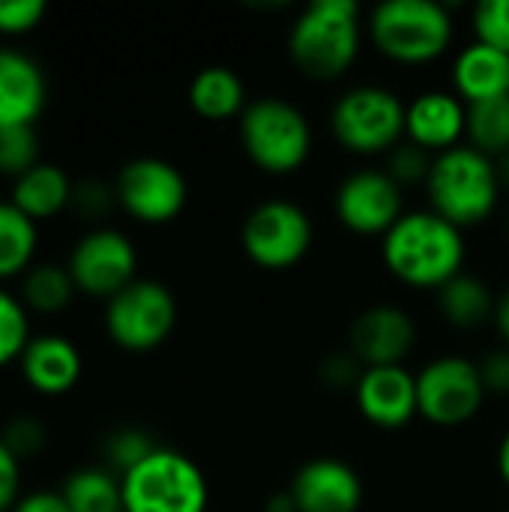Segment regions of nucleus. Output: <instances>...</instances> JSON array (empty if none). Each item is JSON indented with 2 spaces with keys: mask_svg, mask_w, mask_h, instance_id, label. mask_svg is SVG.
<instances>
[{
  "mask_svg": "<svg viewBox=\"0 0 509 512\" xmlns=\"http://www.w3.org/2000/svg\"><path fill=\"white\" fill-rule=\"evenodd\" d=\"M381 255L387 270L411 288H444L462 273L465 237L462 228L435 210L405 213L384 237Z\"/></svg>",
  "mask_w": 509,
  "mask_h": 512,
  "instance_id": "nucleus-1",
  "label": "nucleus"
},
{
  "mask_svg": "<svg viewBox=\"0 0 509 512\" xmlns=\"http://www.w3.org/2000/svg\"><path fill=\"white\" fill-rule=\"evenodd\" d=\"M288 54L315 81L342 78L360 54V6L354 0H312L291 24Z\"/></svg>",
  "mask_w": 509,
  "mask_h": 512,
  "instance_id": "nucleus-2",
  "label": "nucleus"
},
{
  "mask_svg": "<svg viewBox=\"0 0 509 512\" xmlns=\"http://www.w3.org/2000/svg\"><path fill=\"white\" fill-rule=\"evenodd\" d=\"M426 192L438 216H444L456 228H471L495 213L504 189L495 159L474 150L471 144H459L435 156Z\"/></svg>",
  "mask_w": 509,
  "mask_h": 512,
  "instance_id": "nucleus-3",
  "label": "nucleus"
},
{
  "mask_svg": "<svg viewBox=\"0 0 509 512\" xmlns=\"http://www.w3.org/2000/svg\"><path fill=\"white\" fill-rule=\"evenodd\" d=\"M375 48L408 66L432 63L453 42V15L438 0H387L369 18Z\"/></svg>",
  "mask_w": 509,
  "mask_h": 512,
  "instance_id": "nucleus-4",
  "label": "nucleus"
},
{
  "mask_svg": "<svg viewBox=\"0 0 509 512\" xmlns=\"http://www.w3.org/2000/svg\"><path fill=\"white\" fill-rule=\"evenodd\" d=\"M240 141L261 171L294 174L312 153V126L297 105L267 96L240 114Z\"/></svg>",
  "mask_w": 509,
  "mask_h": 512,
  "instance_id": "nucleus-5",
  "label": "nucleus"
},
{
  "mask_svg": "<svg viewBox=\"0 0 509 512\" xmlns=\"http://www.w3.org/2000/svg\"><path fill=\"white\" fill-rule=\"evenodd\" d=\"M123 512H204L207 480L177 450L156 447L138 468L123 474Z\"/></svg>",
  "mask_w": 509,
  "mask_h": 512,
  "instance_id": "nucleus-6",
  "label": "nucleus"
},
{
  "mask_svg": "<svg viewBox=\"0 0 509 512\" xmlns=\"http://www.w3.org/2000/svg\"><path fill=\"white\" fill-rule=\"evenodd\" d=\"M405 111L408 105L393 90L360 84L339 96L330 111V129L351 153H390L405 138Z\"/></svg>",
  "mask_w": 509,
  "mask_h": 512,
  "instance_id": "nucleus-7",
  "label": "nucleus"
},
{
  "mask_svg": "<svg viewBox=\"0 0 509 512\" xmlns=\"http://www.w3.org/2000/svg\"><path fill=\"white\" fill-rule=\"evenodd\" d=\"M177 324L174 294L153 279H135L108 300L105 327L108 336L126 351L159 348Z\"/></svg>",
  "mask_w": 509,
  "mask_h": 512,
  "instance_id": "nucleus-8",
  "label": "nucleus"
},
{
  "mask_svg": "<svg viewBox=\"0 0 509 512\" xmlns=\"http://www.w3.org/2000/svg\"><path fill=\"white\" fill-rule=\"evenodd\" d=\"M240 240L252 264L264 270H288L312 249V219L294 201H264L249 210Z\"/></svg>",
  "mask_w": 509,
  "mask_h": 512,
  "instance_id": "nucleus-9",
  "label": "nucleus"
},
{
  "mask_svg": "<svg viewBox=\"0 0 509 512\" xmlns=\"http://www.w3.org/2000/svg\"><path fill=\"white\" fill-rule=\"evenodd\" d=\"M486 399V387L480 378V366L468 357L450 354L432 360L417 375V408L420 417L435 426H462L480 414Z\"/></svg>",
  "mask_w": 509,
  "mask_h": 512,
  "instance_id": "nucleus-10",
  "label": "nucleus"
},
{
  "mask_svg": "<svg viewBox=\"0 0 509 512\" xmlns=\"http://www.w3.org/2000/svg\"><path fill=\"white\" fill-rule=\"evenodd\" d=\"M114 195L123 204V210L138 222L165 225L177 219L180 210L186 207V180L171 162L144 156L132 159L120 171Z\"/></svg>",
  "mask_w": 509,
  "mask_h": 512,
  "instance_id": "nucleus-11",
  "label": "nucleus"
},
{
  "mask_svg": "<svg viewBox=\"0 0 509 512\" xmlns=\"http://www.w3.org/2000/svg\"><path fill=\"white\" fill-rule=\"evenodd\" d=\"M135 267L138 255L129 237L114 228H96L78 240L66 270L78 291L111 300L135 282Z\"/></svg>",
  "mask_w": 509,
  "mask_h": 512,
  "instance_id": "nucleus-12",
  "label": "nucleus"
},
{
  "mask_svg": "<svg viewBox=\"0 0 509 512\" xmlns=\"http://www.w3.org/2000/svg\"><path fill=\"white\" fill-rule=\"evenodd\" d=\"M339 222L363 237H384L402 213V186L387 171H357L336 189Z\"/></svg>",
  "mask_w": 509,
  "mask_h": 512,
  "instance_id": "nucleus-13",
  "label": "nucleus"
},
{
  "mask_svg": "<svg viewBox=\"0 0 509 512\" xmlns=\"http://www.w3.org/2000/svg\"><path fill=\"white\" fill-rule=\"evenodd\" d=\"M351 354L372 366H405V357L417 345V324L414 318L393 303H378L360 312L351 324Z\"/></svg>",
  "mask_w": 509,
  "mask_h": 512,
  "instance_id": "nucleus-14",
  "label": "nucleus"
},
{
  "mask_svg": "<svg viewBox=\"0 0 509 512\" xmlns=\"http://www.w3.org/2000/svg\"><path fill=\"white\" fill-rule=\"evenodd\" d=\"M354 399L360 414L378 429H402L420 414L417 375H411L405 366L363 369L354 387Z\"/></svg>",
  "mask_w": 509,
  "mask_h": 512,
  "instance_id": "nucleus-15",
  "label": "nucleus"
},
{
  "mask_svg": "<svg viewBox=\"0 0 509 512\" xmlns=\"http://www.w3.org/2000/svg\"><path fill=\"white\" fill-rule=\"evenodd\" d=\"M297 512H357L363 504V483L342 459H312L291 480Z\"/></svg>",
  "mask_w": 509,
  "mask_h": 512,
  "instance_id": "nucleus-16",
  "label": "nucleus"
},
{
  "mask_svg": "<svg viewBox=\"0 0 509 512\" xmlns=\"http://www.w3.org/2000/svg\"><path fill=\"white\" fill-rule=\"evenodd\" d=\"M468 132V105L447 90L420 93L405 111V138L426 153H447L459 147V138Z\"/></svg>",
  "mask_w": 509,
  "mask_h": 512,
  "instance_id": "nucleus-17",
  "label": "nucleus"
},
{
  "mask_svg": "<svg viewBox=\"0 0 509 512\" xmlns=\"http://www.w3.org/2000/svg\"><path fill=\"white\" fill-rule=\"evenodd\" d=\"M45 105V75L21 51L0 48V129L33 126Z\"/></svg>",
  "mask_w": 509,
  "mask_h": 512,
  "instance_id": "nucleus-18",
  "label": "nucleus"
},
{
  "mask_svg": "<svg viewBox=\"0 0 509 512\" xmlns=\"http://www.w3.org/2000/svg\"><path fill=\"white\" fill-rule=\"evenodd\" d=\"M24 381L42 396L69 393L81 378V354L63 336H36L21 354Z\"/></svg>",
  "mask_w": 509,
  "mask_h": 512,
  "instance_id": "nucleus-19",
  "label": "nucleus"
},
{
  "mask_svg": "<svg viewBox=\"0 0 509 512\" xmlns=\"http://www.w3.org/2000/svg\"><path fill=\"white\" fill-rule=\"evenodd\" d=\"M453 87L465 105L489 102L509 93V54L471 42L459 51L453 63Z\"/></svg>",
  "mask_w": 509,
  "mask_h": 512,
  "instance_id": "nucleus-20",
  "label": "nucleus"
},
{
  "mask_svg": "<svg viewBox=\"0 0 509 512\" xmlns=\"http://www.w3.org/2000/svg\"><path fill=\"white\" fill-rule=\"evenodd\" d=\"M72 192L75 189L63 174V168L51 162H39L15 180L9 201L33 222H42L57 216L66 204H72Z\"/></svg>",
  "mask_w": 509,
  "mask_h": 512,
  "instance_id": "nucleus-21",
  "label": "nucleus"
},
{
  "mask_svg": "<svg viewBox=\"0 0 509 512\" xmlns=\"http://www.w3.org/2000/svg\"><path fill=\"white\" fill-rule=\"evenodd\" d=\"M189 105L204 120H231L246 111V84L228 66H207L189 84Z\"/></svg>",
  "mask_w": 509,
  "mask_h": 512,
  "instance_id": "nucleus-22",
  "label": "nucleus"
},
{
  "mask_svg": "<svg viewBox=\"0 0 509 512\" xmlns=\"http://www.w3.org/2000/svg\"><path fill=\"white\" fill-rule=\"evenodd\" d=\"M438 303H441V315L462 330H474L486 321L495 318V297L489 291V285L471 273H459L456 279H450L441 291H438Z\"/></svg>",
  "mask_w": 509,
  "mask_h": 512,
  "instance_id": "nucleus-23",
  "label": "nucleus"
},
{
  "mask_svg": "<svg viewBox=\"0 0 509 512\" xmlns=\"http://www.w3.org/2000/svg\"><path fill=\"white\" fill-rule=\"evenodd\" d=\"M39 246L36 222L24 216L12 201H0V279L21 273Z\"/></svg>",
  "mask_w": 509,
  "mask_h": 512,
  "instance_id": "nucleus-24",
  "label": "nucleus"
},
{
  "mask_svg": "<svg viewBox=\"0 0 509 512\" xmlns=\"http://www.w3.org/2000/svg\"><path fill=\"white\" fill-rule=\"evenodd\" d=\"M69 512H123V486L108 471L84 468L75 471L63 486Z\"/></svg>",
  "mask_w": 509,
  "mask_h": 512,
  "instance_id": "nucleus-25",
  "label": "nucleus"
},
{
  "mask_svg": "<svg viewBox=\"0 0 509 512\" xmlns=\"http://www.w3.org/2000/svg\"><path fill=\"white\" fill-rule=\"evenodd\" d=\"M468 141L474 150L486 153L489 159H501L509 153V93L468 105Z\"/></svg>",
  "mask_w": 509,
  "mask_h": 512,
  "instance_id": "nucleus-26",
  "label": "nucleus"
},
{
  "mask_svg": "<svg viewBox=\"0 0 509 512\" xmlns=\"http://www.w3.org/2000/svg\"><path fill=\"white\" fill-rule=\"evenodd\" d=\"M75 294V282L69 276V270L54 267V264H42L33 267L27 282H24V300L30 309L42 312V315H54L63 306H69Z\"/></svg>",
  "mask_w": 509,
  "mask_h": 512,
  "instance_id": "nucleus-27",
  "label": "nucleus"
},
{
  "mask_svg": "<svg viewBox=\"0 0 509 512\" xmlns=\"http://www.w3.org/2000/svg\"><path fill=\"white\" fill-rule=\"evenodd\" d=\"M27 345H30L27 309L21 300H15V294L0 288V366H9L15 357L21 360Z\"/></svg>",
  "mask_w": 509,
  "mask_h": 512,
  "instance_id": "nucleus-28",
  "label": "nucleus"
},
{
  "mask_svg": "<svg viewBox=\"0 0 509 512\" xmlns=\"http://www.w3.org/2000/svg\"><path fill=\"white\" fill-rule=\"evenodd\" d=\"M33 165H39V141H36L33 126L0 129V174H9L18 180Z\"/></svg>",
  "mask_w": 509,
  "mask_h": 512,
  "instance_id": "nucleus-29",
  "label": "nucleus"
},
{
  "mask_svg": "<svg viewBox=\"0 0 509 512\" xmlns=\"http://www.w3.org/2000/svg\"><path fill=\"white\" fill-rule=\"evenodd\" d=\"M471 21L477 42L509 54V0H480Z\"/></svg>",
  "mask_w": 509,
  "mask_h": 512,
  "instance_id": "nucleus-30",
  "label": "nucleus"
},
{
  "mask_svg": "<svg viewBox=\"0 0 509 512\" xmlns=\"http://www.w3.org/2000/svg\"><path fill=\"white\" fill-rule=\"evenodd\" d=\"M432 153H426L423 147L411 144V141H402L390 150V159H387V174L399 183V186H408V183H426L429 180V171H432Z\"/></svg>",
  "mask_w": 509,
  "mask_h": 512,
  "instance_id": "nucleus-31",
  "label": "nucleus"
},
{
  "mask_svg": "<svg viewBox=\"0 0 509 512\" xmlns=\"http://www.w3.org/2000/svg\"><path fill=\"white\" fill-rule=\"evenodd\" d=\"M156 450V444L150 441V435H144L141 429H120L108 438L105 444V453H108V462L129 474L132 468H138L150 453Z\"/></svg>",
  "mask_w": 509,
  "mask_h": 512,
  "instance_id": "nucleus-32",
  "label": "nucleus"
},
{
  "mask_svg": "<svg viewBox=\"0 0 509 512\" xmlns=\"http://www.w3.org/2000/svg\"><path fill=\"white\" fill-rule=\"evenodd\" d=\"M45 15V0H0V33H27Z\"/></svg>",
  "mask_w": 509,
  "mask_h": 512,
  "instance_id": "nucleus-33",
  "label": "nucleus"
},
{
  "mask_svg": "<svg viewBox=\"0 0 509 512\" xmlns=\"http://www.w3.org/2000/svg\"><path fill=\"white\" fill-rule=\"evenodd\" d=\"M0 438H3V444L18 456V462L36 456V453L45 447V429H42V423H36V420H30V417H21V420L9 423L6 432H3Z\"/></svg>",
  "mask_w": 509,
  "mask_h": 512,
  "instance_id": "nucleus-34",
  "label": "nucleus"
},
{
  "mask_svg": "<svg viewBox=\"0 0 509 512\" xmlns=\"http://www.w3.org/2000/svg\"><path fill=\"white\" fill-rule=\"evenodd\" d=\"M360 375H363V363L351 354V351H345V354H330L327 360H324V366H321V378H324V384L327 387H339V390H345V387H357V381H360Z\"/></svg>",
  "mask_w": 509,
  "mask_h": 512,
  "instance_id": "nucleus-35",
  "label": "nucleus"
},
{
  "mask_svg": "<svg viewBox=\"0 0 509 512\" xmlns=\"http://www.w3.org/2000/svg\"><path fill=\"white\" fill-rule=\"evenodd\" d=\"M21 489V462L0 438V512H12Z\"/></svg>",
  "mask_w": 509,
  "mask_h": 512,
  "instance_id": "nucleus-36",
  "label": "nucleus"
},
{
  "mask_svg": "<svg viewBox=\"0 0 509 512\" xmlns=\"http://www.w3.org/2000/svg\"><path fill=\"white\" fill-rule=\"evenodd\" d=\"M480 366V378H483V387L486 393H509V348H498V351H489L483 357Z\"/></svg>",
  "mask_w": 509,
  "mask_h": 512,
  "instance_id": "nucleus-37",
  "label": "nucleus"
},
{
  "mask_svg": "<svg viewBox=\"0 0 509 512\" xmlns=\"http://www.w3.org/2000/svg\"><path fill=\"white\" fill-rule=\"evenodd\" d=\"M72 204L87 213V216H102L108 207H111V189L102 186V183H81L75 192H72Z\"/></svg>",
  "mask_w": 509,
  "mask_h": 512,
  "instance_id": "nucleus-38",
  "label": "nucleus"
},
{
  "mask_svg": "<svg viewBox=\"0 0 509 512\" xmlns=\"http://www.w3.org/2000/svg\"><path fill=\"white\" fill-rule=\"evenodd\" d=\"M12 512H69V507H66L63 495H57V492H36V495L21 498L12 507Z\"/></svg>",
  "mask_w": 509,
  "mask_h": 512,
  "instance_id": "nucleus-39",
  "label": "nucleus"
},
{
  "mask_svg": "<svg viewBox=\"0 0 509 512\" xmlns=\"http://www.w3.org/2000/svg\"><path fill=\"white\" fill-rule=\"evenodd\" d=\"M495 330H498V336L504 339V348H509V288L498 297V303H495Z\"/></svg>",
  "mask_w": 509,
  "mask_h": 512,
  "instance_id": "nucleus-40",
  "label": "nucleus"
},
{
  "mask_svg": "<svg viewBox=\"0 0 509 512\" xmlns=\"http://www.w3.org/2000/svg\"><path fill=\"white\" fill-rule=\"evenodd\" d=\"M264 512H297V504H294L291 492H279V495H273V498L267 501Z\"/></svg>",
  "mask_w": 509,
  "mask_h": 512,
  "instance_id": "nucleus-41",
  "label": "nucleus"
},
{
  "mask_svg": "<svg viewBox=\"0 0 509 512\" xmlns=\"http://www.w3.org/2000/svg\"><path fill=\"white\" fill-rule=\"evenodd\" d=\"M498 474H501V480L509 486V432L504 435L501 447H498Z\"/></svg>",
  "mask_w": 509,
  "mask_h": 512,
  "instance_id": "nucleus-42",
  "label": "nucleus"
},
{
  "mask_svg": "<svg viewBox=\"0 0 509 512\" xmlns=\"http://www.w3.org/2000/svg\"><path fill=\"white\" fill-rule=\"evenodd\" d=\"M495 168H498L501 189H504V192H509V153H504L501 159H495Z\"/></svg>",
  "mask_w": 509,
  "mask_h": 512,
  "instance_id": "nucleus-43",
  "label": "nucleus"
},
{
  "mask_svg": "<svg viewBox=\"0 0 509 512\" xmlns=\"http://www.w3.org/2000/svg\"><path fill=\"white\" fill-rule=\"evenodd\" d=\"M507 231H509V216H507Z\"/></svg>",
  "mask_w": 509,
  "mask_h": 512,
  "instance_id": "nucleus-44",
  "label": "nucleus"
}]
</instances>
